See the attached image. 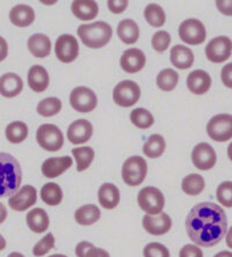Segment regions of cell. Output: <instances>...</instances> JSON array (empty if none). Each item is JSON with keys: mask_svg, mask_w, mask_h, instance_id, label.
Wrapping results in <instances>:
<instances>
[{"mask_svg": "<svg viewBox=\"0 0 232 257\" xmlns=\"http://www.w3.org/2000/svg\"><path fill=\"white\" fill-rule=\"evenodd\" d=\"M186 229L194 243L200 247H212L219 243L227 232V218L217 204H196L186 219Z\"/></svg>", "mask_w": 232, "mask_h": 257, "instance_id": "cell-1", "label": "cell"}, {"mask_svg": "<svg viewBox=\"0 0 232 257\" xmlns=\"http://www.w3.org/2000/svg\"><path fill=\"white\" fill-rule=\"evenodd\" d=\"M22 182L21 166L13 156L0 153V198L13 196Z\"/></svg>", "mask_w": 232, "mask_h": 257, "instance_id": "cell-2", "label": "cell"}, {"mask_svg": "<svg viewBox=\"0 0 232 257\" xmlns=\"http://www.w3.org/2000/svg\"><path fill=\"white\" fill-rule=\"evenodd\" d=\"M77 34L83 44L92 49H100L109 43L113 36V29L107 22L98 21L79 26Z\"/></svg>", "mask_w": 232, "mask_h": 257, "instance_id": "cell-3", "label": "cell"}, {"mask_svg": "<svg viewBox=\"0 0 232 257\" xmlns=\"http://www.w3.org/2000/svg\"><path fill=\"white\" fill-rule=\"evenodd\" d=\"M137 202L140 209L150 215L163 213L165 206V197L158 188L145 187L138 192Z\"/></svg>", "mask_w": 232, "mask_h": 257, "instance_id": "cell-4", "label": "cell"}, {"mask_svg": "<svg viewBox=\"0 0 232 257\" xmlns=\"http://www.w3.org/2000/svg\"><path fill=\"white\" fill-rule=\"evenodd\" d=\"M147 174V164L144 158L135 156L128 158L122 166V179L125 184L137 187L142 184Z\"/></svg>", "mask_w": 232, "mask_h": 257, "instance_id": "cell-5", "label": "cell"}, {"mask_svg": "<svg viewBox=\"0 0 232 257\" xmlns=\"http://www.w3.org/2000/svg\"><path fill=\"white\" fill-rule=\"evenodd\" d=\"M36 141L48 152H57L64 145V136L60 128L54 124H43L36 131Z\"/></svg>", "mask_w": 232, "mask_h": 257, "instance_id": "cell-6", "label": "cell"}, {"mask_svg": "<svg viewBox=\"0 0 232 257\" xmlns=\"http://www.w3.org/2000/svg\"><path fill=\"white\" fill-rule=\"evenodd\" d=\"M140 97L139 86L132 80H124L115 86L113 90V100L117 105L130 108L138 102Z\"/></svg>", "mask_w": 232, "mask_h": 257, "instance_id": "cell-7", "label": "cell"}, {"mask_svg": "<svg viewBox=\"0 0 232 257\" xmlns=\"http://www.w3.org/2000/svg\"><path fill=\"white\" fill-rule=\"evenodd\" d=\"M207 134L212 141L224 143L232 138V115L219 114L207 124Z\"/></svg>", "mask_w": 232, "mask_h": 257, "instance_id": "cell-8", "label": "cell"}, {"mask_svg": "<svg viewBox=\"0 0 232 257\" xmlns=\"http://www.w3.org/2000/svg\"><path fill=\"white\" fill-rule=\"evenodd\" d=\"M179 37L182 42L199 45L203 43L207 37V32L202 22L197 19H187L179 26Z\"/></svg>", "mask_w": 232, "mask_h": 257, "instance_id": "cell-9", "label": "cell"}, {"mask_svg": "<svg viewBox=\"0 0 232 257\" xmlns=\"http://www.w3.org/2000/svg\"><path fill=\"white\" fill-rule=\"evenodd\" d=\"M71 107L79 112H91L98 104L96 93L87 87H75L70 94Z\"/></svg>", "mask_w": 232, "mask_h": 257, "instance_id": "cell-10", "label": "cell"}, {"mask_svg": "<svg viewBox=\"0 0 232 257\" xmlns=\"http://www.w3.org/2000/svg\"><path fill=\"white\" fill-rule=\"evenodd\" d=\"M232 52V41L226 36L212 39L205 47V56L211 63H223L230 58Z\"/></svg>", "mask_w": 232, "mask_h": 257, "instance_id": "cell-11", "label": "cell"}, {"mask_svg": "<svg viewBox=\"0 0 232 257\" xmlns=\"http://www.w3.org/2000/svg\"><path fill=\"white\" fill-rule=\"evenodd\" d=\"M55 54L62 63H72L79 55V44L74 36L64 34L57 39L55 43Z\"/></svg>", "mask_w": 232, "mask_h": 257, "instance_id": "cell-12", "label": "cell"}, {"mask_svg": "<svg viewBox=\"0 0 232 257\" xmlns=\"http://www.w3.org/2000/svg\"><path fill=\"white\" fill-rule=\"evenodd\" d=\"M192 161L200 171H209L214 168L217 162V156H216L215 150L207 143H200L193 149L192 152Z\"/></svg>", "mask_w": 232, "mask_h": 257, "instance_id": "cell-13", "label": "cell"}, {"mask_svg": "<svg viewBox=\"0 0 232 257\" xmlns=\"http://www.w3.org/2000/svg\"><path fill=\"white\" fill-rule=\"evenodd\" d=\"M37 200V191L33 186H24L13 196H11L9 205L12 210L21 212L32 207Z\"/></svg>", "mask_w": 232, "mask_h": 257, "instance_id": "cell-14", "label": "cell"}, {"mask_svg": "<svg viewBox=\"0 0 232 257\" xmlns=\"http://www.w3.org/2000/svg\"><path fill=\"white\" fill-rule=\"evenodd\" d=\"M93 135L92 123L87 119H77L67 127L66 137L73 145H82L87 143Z\"/></svg>", "mask_w": 232, "mask_h": 257, "instance_id": "cell-15", "label": "cell"}, {"mask_svg": "<svg viewBox=\"0 0 232 257\" xmlns=\"http://www.w3.org/2000/svg\"><path fill=\"white\" fill-rule=\"evenodd\" d=\"M143 227L147 233L152 235H164L172 227V219L167 213H161L158 215L146 214L143 218Z\"/></svg>", "mask_w": 232, "mask_h": 257, "instance_id": "cell-16", "label": "cell"}, {"mask_svg": "<svg viewBox=\"0 0 232 257\" xmlns=\"http://www.w3.org/2000/svg\"><path fill=\"white\" fill-rule=\"evenodd\" d=\"M145 55H144L142 50H139L137 48H131L125 50L120 59L121 67L127 73H136V72H139L145 66Z\"/></svg>", "mask_w": 232, "mask_h": 257, "instance_id": "cell-17", "label": "cell"}, {"mask_svg": "<svg viewBox=\"0 0 232 257\" xmlns=\"http://www.w3.org/2000/svg\"><path fill=\"white\" fill-rule=\"evenodd\" d=\"M72 166V159L65 157H54L49 158L42 164V174L48 179H55L65 173Z\"/></svg>", "mask_w": 232, "mask_h": 257, "instance_id": "cell-18", "label": "cell"}, {"mask_svg": "<svg viewBox=\"0 0 232 257\" xmlns=\"http://www.w3.org/2000/svg\"><path fill=\"white\" fill-rule=\"evenodd\" d=\"M187 87L193 94L203 95L211 87L210 75L203 70L193 71L187 77Z\"/></svg>", "mask_w": 232, "mask_h": 257, "instance_id": "cell-19", "label": "cell"}, {"mask_svg": "<svg viewBox=\"0 0 232 257\" xmlns=\"http://www.w3.org/2000/svg\"><path fill=\"white\" fill-rule=\"evenodd\" d=\"M24 89V81L15 73H5L0 77V94L5 97H14Z\"/></svg>", "mask_w": 232, "mask_h": 257, "instance_id": "cell-20", "label": "cell"}, {"mask_svg": "<svg viewBox=\"0 0 232 257\" xmlns=\"http://www.w3.org/2000/svg\"><path fill=\"white\" fill-rule=\"evenodd\" d=\"M98 199L100 205L106 210H113L120 203V190L115 184L104 183L99 189Z\"/></svg>", "mask_w": 232, "mask_h": 257, "instance_id": "cell-21", "label": "cell"}, {"mask_svg": "<svg viewBox=\"0 0 232 257\" xmlns=\"http://www.w3.org/2000/svg\"><path fill=\"white\" fill-rule=\"evenodd\" d=\"M28 49L34 57L45 58L51 52V41L44 34H34L28 40Z\"/></svg>", "mask_w": 232, "mask_h": 257, "instance_id": "cell-22", "label": "cell"}, {"mask_svg": "<svg viewBox=\"0 0 232 257\" xmlns=\"http://www.w3.org/2000/svg\"><path fill=\"white\" fill-rule=\"evenodd\" d=\"M170 59L171 63L173 64V66H176L177 69L187 70L193 65L194 54L189 48L179 44L172 48Z\"/></svg>", "mask_w": 232, "mask_h": 257, "instance_id": "cell-23", "label": "cell"}, {"mask_svg": "<svg viewBox=\"0 0 232 257\" xmlns=\"http://www.w3.org/2000/svg\"><path fill=\"white\" fill-rule=\"evenodd\" d=\"M49 73L48 71L41 65H34L28 72V84L34 92H44L49 86Z\"/></svg>", "mask_w": 232, "mask_h": 257, "instance_id": "cell-24", "label": "cell"}, {"mask_svg": "<svg viewBox=\"0 0 232 257\" xmlns=\"http://www.w3.org/2000/svg\"><path fill=\"white\" fill-rule=\"evenodd\" d=\"M71 11L75 18L83 21L93 20L99 13V6L93 0H75L72 3Z\"/></svg>", "mask_w": 232, "mask_h": 257, "instance_id": "cell-25", "label": "cell"}, {"mask_svg": "<svg viewBox=\"0 0 232 257\" xmlns=\"http://www.w3.org/2000/svg\"><path fill=\"white\" fill-rule=\"evenodd\" d=\"M10 20L17 27H28L35 20V12L28 5H17L11 10Z\"/></svg>", "mask_w": 232, "mask_h": 257, "instance_id": "cell-26", "label": "cell"}, {"mask_svg": "<svg viewBox=\"0 0 232 257\" xmlns=\"http://www.w3.org/2000/svg\"><path fill=\"white\" fill-rule=\"evenodd\" d=\"M26 220H27L28 227L34 233L37 234L45 232L49 228V224H50L48 213L43 209H40V207L29 211L27 217H26Z\"/></svg>", "mask_w": 232, "mask_h": 257, "instance_id": "cell-27", "label": "cell"}, {"mask_svg": "<svg viewBox=\"0 0 232 257\" xmlns=\"http://www.w3.org/2000/svg\"><path fill=\"white\" fill-rule=\"evenodd\" d=\"M117 35L125 44H134L139 39V28L131 19H124L117 26Z\"/></svg>", "mask_w": 232, "mask_h": 257, "instance_id": "cell-28", "label": "cell"}, {"mask_svg": "<svg viewBox=\"0 0 232 257\" xmlns=\"http://www.w3.org/2000/svg\"><path fill=\"white\" fill-rule=\"evenodd\" d=\"M101 218V211L94 204H87L75 211L74 220L82 226H91L96 224Z\"/></svg>", "mask_w": 232, "mask_h": 257, "instance_id": "cell-29", "label": "cell"}, {"mask_svg": "<svg viewBox=\"0 0 232 257\" xmlns=\"http://www.w3.org/2000/svg\"><path fill=\"white\" fill-rule=\"evenodd\" d=\"M166 149V142L161 135H152L144 143L143 153L150 159H158L163 156Z\"/></svg>", "mask_w": 232, "mask_h": 257, "instance_id": "cell-30", "label": "cell"}, {"mask_svg": "<svg viewBox=\"0 0 232 257\" xmlns=\"http://www.w3.org/2000/svg\"><path fill=\"white\" fill-rule=\"evenodd\" d=\"M182 191L186 195L189 196H197L204 190L205 182L203 176H201L200 174H189L182 180L181 183Z\"/></svg>", "mask_w": 232, "mask_h": 257, "instance_id": "cell-31", "label": "cell"}, {"mask_svg": "<svg viewBox=\"0 0 232 257\" xmlns=\"http://www.w3.org/2000/svg\"><path fill=\"white\" fill-rule=\"evenodd\" d=\"M41 199L47 205L56 206L63 200V191L57 183H45L41 189Z\"/></svg>", "mask_w": 232, "mask_h": 257, "instance_id": "cell-32", "label": "cell"}, {"mask_svg": "<svg viewBox=\"0 0 232 257\" xmlns=\"http://www.w3.org/2000/svg\"><path fill=\"white\" fill-rule=\"evenodd\" d=\"M72 156L74 157L75 162H77V171L84 172L90 167L94 160V150L89 146L75 147L72 150Z\"/></svg>", "mask_w": 232, "mask_h": 257, "instance_id": "cell-33", "label": "cell"}, {"mask_svg": "<svg viewBox=\"0 0 232 257\" xmlns=\"http://www.w3.org/2000/svg\"><path fill=\"white\" fill-rule=\"evenodd\" d=\"M5 136L7 141L12 144H20L28 137V126L27 124L17 120L7 125L5 130Z\"/></svg>", "mask_w": 232, "mask_h": 257, "instance_id": "cell-34", "label": "cell"}, {"mask_svg": "<svg viewBox=\"0 0 232 257\" xmlns=\"http://www.w3.org/2000/svg\"><path fill=\"white\" fill-rule=\"evenodd\" d=\"M144 18L152 27H162L166 21V15L163 7L157 4H149L144 10Z\"/></svg>", "mask_w": 232, "mask_h": 257, "instance_id": "cell-35", "label": "cell"}, {"mask_svg": "<svg viewBox=\"0 0 232 257\" xmlns=\"http://www.w3.org/2000/svg\"><path fill=\"white\" fill-rule=\"evenodd\" d=\"M157 86L164 92H171L176 88L179 81V74L172 69H165L157 75Z\"/></svg>", "mask_w": 232, "mask_h": 257, "instance_id": "cell-36", "label": "cell"}, {"mask_svg": "<svg viewBox=\"0 0 232 257\" xmlns=\"http://www.w3.org/2000/svg\"><path fill=\"white\" fill-rule=\"evenodd\" d=\"M130 120L136 127L149 128L154 123V118L149 110L144 108L134 109L130 114Z\"/></svg>", "mask_w": 232, "mask_h": 257, "instance_id": "cell-37", "label": "cell"}, {"mask_svg": "<svg viewBox=\"0 0 232 257\" xmlns=\"http://www.w3.org/2000/svg\"><path fill=\"white\" fill-rule=\"evenodd\" d=\"M62 109V102L57 97H47L37 104V112L43 117H51L58 114Z\"/></svg>", "mask_w": 232, "mask_h": 257, "instance_id": "cell-38", "label": "cell"}, {"mask_svg": "<svg viewBox=\"0 0 232 257\" xmlns=\"http://www.w3.org/2000/svg\"><path fill=\"white\" fill-rule=\"evenodd\" d=\"M216 198L223 206L232 207V182L226 181L220 183L216 190Z\"/></svg>", "mask_w": 232, "mask_h": 257, "instance_id": "cell-39", "label": "cell"}, {"mask_svg": "<svg viewBox=\"0 0 232 257\" xmlns=\"http://www.w3.org/2000/svg\"><path fill=\"white\" fill-rule=\"evenodd\" d=\"M171 43V35L169 32H165V30H159L156 34H153L151 40L152 48L154 49L157 52H164L170 47Z\"/></svg>", "mask_w": 232, "mask_h": 257, "instance_id": "cell-40", "label": "cell"}, {"mask_svg": "<svg viewBox=\"0 0 232 257\" xmlns=\"http://www.w3.org/2000/svg\"><path fill=\"white\" fill-rule=\"evenodd\" d=\"M55 247V237L51 233H48L43 239L40 240L33 248V255L36 257L44 256Z\"/></svg>", "mask_w": 232, "mask_h": 257, "instance_id": "cell-41", "label": "cell"}, {"mask_svg": "<svg viewBox=\"0 0 232 257\" xmlns=\"http://www.w3.org/2000/svg\"><path fill=\"white\" fill-rule=\"evenodd\" d=\"M144 257H170V250L164 244L151 242L145 245L143 250Z\"/></svg>", "mask_w": 232, "mask_h": 257, "instance_id": "cell-42", "label": "cell"}, {"mask_svg": "<svg viewBox=\"0 0 232 257\" xmlns=\"http://www.w3.org/2000/svg\"><path fill=\"white\" fill-rule=\"evenodd\" d=\"M179 257H203V251L194 244H186L181 248Z\"/></svg>", "mask_w": 232, "mask_h": 257, "instance_id": "cell-43", "label": "cell"}, {"mask_svg": "<svg viewBox=\"0 0 232 257\" xmlns=\"http://www.w3.org/2000/svg\"><path fill=\"white\" fill-rule=\"evenodd\" d=\"M128 4L129 3L127 0H109L107 3V6L112 13L121 14L124 12L125 9H127Z\"/></svg>", "mask_w": 232, "mask_h": 257, "instance_id": "cell-44", "label": "cell"}, {"mask_svg": "<svg viewBox=\"0 0 232 257\" xmlns=\"http://www.w3.org/2000/svg\"><path fill=\"white\" fill-rule=\"evenodd\" d=\"M220 78H222L223 84L225 85L227 88L232 89V63L226 64L220 72Z\"/></svg>", "mask_w": 232, "mask_h": 257, "instance_id": "cell-45", "label": "cell"}, {"mask_svg": "<svg viewBox=\"0 0 232 257\" xmlns=\"http://www.w3.org/2000/svg\"><path fill=\"white\" fill-rule=\"evenodd\" d=\"M216 6H217L218 11L224 15H227V17H232V2H223V0H219V2H216Z\"/></svg>", "mask_w": 232, "mask_h": 257, "instance_id": "cell-46", "label": "cell"}, {"mask_svg": "<svg viewBox=\"0 0 232 257\" xmlns=\"http://www.w3.org/2000/svg\"><path fill=\"white\" fill-rule=\"evenodd\" d=\"M94 245L91 242H87V241H83V242H79L75 247V255L77 257H85L86 252L89 251V249L93 248Z\"/></svg>", "mask_w": 232, "mask_h": 257, "instance_id": "cell-47", "label": "cell"}, {"mask_svg": "<svg viewBox=\"0 0 232 257\" xmlns=\"http://www.w3.org/2000/svg\"><path fill=\"white\" fill-rule=\"evenodd\" d=\"M85 257H110V256L107 251L104 250V249L93 247L89 249V251L86 252Z\"/></svg>", "mask_w": 232, "mask_h": 257, "instance_id": "cell-48", "label": "cell"}, {"mask_svg": "<svg viewBox=\"0 0 232 257\" xmlns=\"http://www.w3.org/2000/svg\"><path fill=\"white\" fill-rule=\"evenodd\" d=\"M7 54H9V44H7L4 37L0 36V62L5 60Z\"/></svg>", "mask_w": 232, "mask_h": 257, "instance_id": "cell-49", "label": "cell"}, {"mask_svg": "<svg viewBox=\"0 0 232 257\" xmlns=\"http://www.w3.org/2000/svg\"><path fill=\"white\" fill-rule=\"evenodd\" d=\"M7 218V210L3 203H0V224H3Z\"/></svg>", "mask_w": 232, "mask_h": 257, "instance_id": "cell-50", "label": "cell"}, {"mask_svg": "<svg viewBox=\"0 0 232 257\" xmlns=\"http://www.w3.org/2000/svg\"><path fill=\"white\" fill-rule=\"evenodd\" d=\"M225 241H226L227 248H231L232 249V226L230 227V229L226 232V239H225Z\"/></svg>", "mask_w": 232, "mask_h": 257, "instance_id": "cell-51", "label": "cell"}, {"mask_svg": "<svg viewBox=\"0 0 232 257\" xmlns=\"http://www.w3.org/2000/svg\"><path fill=\"white\" fill-rule=\"evenodd\" d=\"M214 257H232V252L231 251H220L218 254H216Z\"/></svg>", "mask_w": 232, "mask_h": 257, "instance_id": "cell-52", "label": "cell"}, {"mask_svg": "<svg viewBox=\"0 0 232 257\" xmlns=\"http://www.w3.org/2000/svg\"><path fill=\"white\" fill-rule=\"evenodd\" d=\"M6 248V240L4 239V236L0 234V251L4 250Z\"/></svg>", "mask_w": 232, "mask_h": 257, "instance_id": "cell-53", "label": "cell"}, {"mask_svg": "<svg viewBox=\"0 0 232 257\" xmlns=\"http://www.w3.org/2000/svg\"><path fill=\"white\" fill-rule=\"evenodd\" d=\"M227 157H229V159L232 161V143L230 144L229 147H227Z\"/></svg>", "mask_w": 232, "mask_h": 257, "instance_id": "cell-54", "label": "cell"}, {"mask_svg": "<svg viewBox=\"0 0 232 257\" xmlns=\"http://www.w3.org/2000/svg\"><path fill=\"white\" fill-rule=\"evenodd\" d=\"M7 257H25V256L20 254V252H11V254Z\"/></svg>", "mask_w": 232, "mask_h": 257, "instance_id": "cell-55", "label": "cell"}, {"mask_svg": "<svg viewBox=\"0 0 232 257\" xmlns=\"http://www.w3.org/2000/svg\"><path fill=\"white\" fill-rule=\"evenodd\" d=\"M49 257H67V256L62 255V254H55V255H51V256H49Z\"/></svg>", "mask_w": 232, "mask_h": 257, "instance_id": "cell-56", "label": "cell"}]
</instances>
